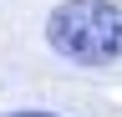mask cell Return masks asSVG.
Wrapping results in <instances>:
<instances>
[{
    "instance_id": "6da1fadb",
    "label": "cell",
    "mask_w": 122,
    "mask_h": 117,
    "mask_svg": "<svg viewBox=\"0 0 122 117\" xmlns=\"http://www.w3.org/2000/svg\"><path fill=\"white\" fill-rule=\"evenodd\" d=\"M46 46L76 66L122 61V5L117 0H61L46 20Z\"/></svg>"
},
{
    "instance_id": "7a4b0ae2",
    "label": "cell",
    "mask_w": 122,
    "mask_h": 117,
    "mask_svg": "<svg viewBox=\"0 0 122 117\" xmlns=\"http://www.w3.org/2000/svg\"><path fill=\"white\" fill-rule=\"evenodd\" d=\"M5 117H56V112H36V107H20V112H5Z\"/></svg>"
}]
</instances>
